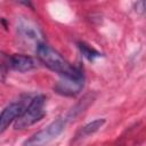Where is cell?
<instances>
[{"mask_svg": "<svg viewBox=\"0 0 146 146\" xmlns=\"http://www.w3.org/2000/svg\"><path fill=\"white\" fill-rule=\"evenodd\" d=\"M92 99H94V97L91 96V94H89V95H86L74 107H72V110L67 113V115H66V117H64L65 120H66V122L67 121H72V120H74L79 114H81L91 103H92Z\"/></svg>", "mask_w": 146, "mask_h": 146, "instance_id": "cell-9", "label": "cell"}, {"mask_svg": "<svg viewBox=\"0 0 146 146\" xmlns=\"http://www.w3.org/2000/svg\"><path fill=\"white\" fill-rule=\"evenodd\" d=\"M105 122H106L105 119H97V120H94V121L87 123L86 125H83L76 132V135L74 137V143L75 141H79V140H82V139H84V138H87V137L96 133L105 124Z\"/></svg>", "mask_w": 146, "mask_h": 146, "instance_id": "cell-8", "label": "cell"}, {"mask_svg": "<svg viewBox=\"0 0 146 146\" xmlns=\"http://www.w3.org/2000/svg\"><path fill=\"white\" fill-rule=\"evenodd\" d=\"M17 33L25 43H33L36 47L42 43V31L30 19H21L17 25Z\"/></svg>", "mask_w": 146, "mask_h": 146, "instance_id": "cell-5", "label": "cell"}, {"mask_svg": "<svg viewBox=\"0 0 146 146\" xmlns=\"http://www.w3.org/2000/svg\"><path fill=\"white\" fill-rule=\"evenodd\" d=\"M66 123V120L62 117L52 121L44 129L39 130L38 132L33 133L30 138H27L23 143V146H44L49 144L64 131Z\"/></svg>", "mask_w": 146, "mask_h": 146, "instance_id": "cell-3", "label": "cell"}, {"mask_svg": "<svg viewBox=\"0 0 146 146\" xmlns=\"http://www.w3.org/2000/svg\"><path fill=\"white\" fill-rule=\"evenodd\" d=\"M36 56L39 60L46 65L49 70L58 73L62 76H76L82 74V70L80 67H75L71 65L58 51L46 43H40L36 49Z\"/></svg>", "mask_w": 146, "mask_h": 146, "instance_id": "cell-1", "label": "cell"}, {"mask_svg": "<svg viewBox=\"0 0 146 146\" xmlns=\"http://www.w3.org/2000/svg\"><path fill=\"white\" fill-rule=\"evenodd\" d=\"M7 63L10 68H13L14 71L21 72V73L29 72L36 67V62L31 56L22 55V54L11 55L10 57H8Z\"/></svg>", "mask_w": 146, "mask_h": 146, "instance_id": "cell-7", "label": "cell"}, {"mask_svg": "<svg viewBox=\"0 0 146 146\" xmlns=\"http://www.w3.org/2000/svg\"><path fill=\"white\" fill-rule=\"evenodd\" d=\"M135 7H136V11L137 13L143 14L144 13V9H145V2L144 1H138L137 3H135Z\"/></svg>", "mask_w": 146, "mask_h": 146, "instance_id": "cell-12", "label": "cell"}, {"mask_svg": "<svg viewBox=\"0 0 146 146\" xmlns=\"http://www.w3.org/2000/svg\"><path fill=\"white\" fill-rule=\"evenodd\" d=\"M8 68H9L8 63L0 62V82H5L6 81V78H7V74H8Z\"/></svg>", "mask_w": 146, "mask_h": 146, "instance_id": "cell-11", "label": "cell"}, {"mask_svg": "<svg viewBox=\"0 0 146 146\" xmlns=\"http://www.w3.org/2000/svg\"><path fill=\"white\" fill-rule=\"evenodd\" d=\"M25 110L22 102H14L2 110L0 113V133L5 132L9 125L17 120V117Z\"/></svg>", "mask_w": 146, "mask_h": 146, "instance_id": "cell-6", "label": "cell"}, {"mask_svg": "<svg viewBox=\"0 0 146 146\" xmlns=\"http://www.w3.org/2000/svg\"><path fill=\"white\" fill-rule=\"evenodd\" d=\"M84 87V75L83 73L76 76H62V79L55 84L54 90L66 97H74L82 91Z\"/></svg>", "mask_w": 146, "mask_h": 146, "instance_id": "cell-4", "label": "cell"}, {"mask_svg": "<svg viewBox=\"0 0 146 146\" xmlns=\"http://www.w3.org/2000/svg\"><path fill=\"white\" fill-rule=\"evenodd\" d=\"M78 48L80 49V51L83 55V57H86L88 60H91L92 62L96 58H99L102 56V54L99 51H97L95 48L90 47L86 42H78Z\"/></svg>", "mask_w": 146, "mask_h": 146, "instance_id": "cell-10", "label": "cell"}, {"mask_svg": "<svg viewBox=\"0 0 146 146\" xmlns=\"http://www.w3.org/2000/svg\"><path fill=\"white\" fill-rule=\"evenodd\" d=\"M44 104H46V98L43 95L35 96L31 100L29 106L25 107L23 113L15 121V129L23 130V129L29 128L32 124L36 123L38 121H40L46 115Z\"/></svg>", "mask_w": 146, "mask_h": 146, "instance_id": "cell-2", "label": "cell"}]
</instances>
